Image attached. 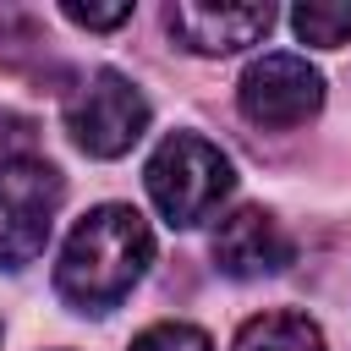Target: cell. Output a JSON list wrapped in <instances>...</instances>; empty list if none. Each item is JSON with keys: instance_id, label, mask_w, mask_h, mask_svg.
<instances>
[{"instance_id": "cell-1", "label": "cell", "mask_w": 351, "mask_h": 351, "mask_svg": "<svg viewBox=\"0 0 351 351\" xmlns=\"http://www.w3.org/2000/svg\"><path fill=\"white\" fill-rule=\"evenodd\" d=\"M148 263H154L148 219L132 203H99L71 225L55 258V291L71 313H110L137 291Z\"/></svg>"}, {"instance_id": "cell-2", "label": "cell", "mask_w": 351, "mask_h": 351, "mask_svg": "<svg viewBox=\"0 0 351 351\" xmlns=\"http://www.w3.org/2000/svg\"><path fill=\"white\" fill-rule=\"evenodd\" d=\"M143 186H148V197H154V208H159L165 225L192 230V225L214 219L219 203L236 192V170H230L225 148L208 143L203 132H170L148 154Z\"/></svg>"}, {"instance_id": "cell-3", "label": "cell", "mask_w": 351, "mask_h": 351, "mask_svg": "<svg viewBox=\"0 0 351 351\" xmlns=\"http://www.w3.org/2000/svg\"><path fill=\"white\" fill-rule=\"evenodd\" d=\"M66 181L49 159L22 154L0 165V269H27L55 230Z\"/></svg>"}, {"instance_id": "cell-4", "label": "cell", "mask_w": 351, "mask_h": 351, "mask_svg": "<svg viewBox=\"0 0 351 351\" xmlns=\"http://www.w3.org/2000/svg\"><path fill=\"white\" fill-rule=\"evenodd\" d=\"M236 110L263 132H296L324 110V71L307 55H258L236 82Z\"/></svg>"}, {"instance_id": "cell-5", "label": "cell", "mask_w": 351, "mask_h": 351, "mask_svg": "<svg viewBox=\"0 0 351 351\" xmlns=\"http://www.w3.org/2000/svg\"><path fill=\"white\" fill-rule=\"evenodd\" d=\"M66 132L88 159H121L148 132V99L132 77L104 66L66 99Z\"/></svg>"}, {"instance_id": "cell-6", "label": "cell", "mask_w": 351, "mask_h": 351, "mask_svg": "<svg viewBox=\"0 0 351 351\" xmlns=\"http://www.w3.org/2000/svg\"><path fill=\"white\" fill-rule=\"evenodd\" d=\"M208 252H214L219 274H230V280H263V274H280L296 247H291V230L269 208L241 203V208H230L214 225V247Z\"/></svg>"}, {"instance_id": "cell-7", "label": "cell", "mask_w": 351, "mask_h": 351, "mask_svg": "<svg viewBox=\"0 0 351 351\" xmlns=\"http://www.w3.org/2000/svg\"><path fill=\"white\" fill-rule=\"evenodd\" d=\"M165 27L192 55H236L274 27V5H192V0H181L165 11Z\"/></svg>"}, {"instance_id": "cell-8", "label": "cell", "mask_w": 351, "mask_h": 351, "mask_svg": "<svg viewBox=\"0 0 351 351\" xmlns=\"http://www.w3.org/2000/svg\"><path fill=\"white\" fill-rule=\"evenodd\" d=\"M230 351H329L324 346V329L307 318V313H291V307H274V313H258L236 329V346Z\"/></svg>"}, {"instance_id": "cell-9", "label": "cell", "mask_w": 351, "mask_h": 351, "mask_svg": "<svg viewBox=\"0 0 351 351\" xmlns=\"http://www.w3.org/2000/svg\"><path fill=\"white\" fill-rule=\"evenodd\" d=\"M291 27L302 44H318V49H340L351 44V5H329V0H307L291 11Z\"/></svg>"}, {"instance_id": "cell-10", "label": "cell", "mask_w": 351, "mask_h": 351, "mask_svg": "<svg viewBox=\"0 0 351 351\" xmlns=\"http://www.w3.org/2000/svg\"><path fill=\"white\" fill-rule=\"evenodd\" d=\"M132 351H214V340L197 329V324H181V318H165V324H148Z\"/></svg>"}, {"instance_id": "cell-11", "label": "cell", "mask_w": 351, "mask_h": 351, "mask_svg": "<svg viewBox=\"0 0 351 351\" xmlns=\"http://www.w3.org/2000/svg\"><path fill=\"white\" fill-rule=\"evenodd\" d=\"M60 16L77 22V27H88V33H110V27L132 22V5H126V0H121V5H77V0H66Z\"/></svg>"}, {"instance_id": "cell-12", "label": "cell", "mask_w": 351, "mask_h": 351, "mask_svg": "<svg viewBox=\"0 0 351 351\" xmlns=\"http://www.w3.org/2000/svg\"><path fill=\"white\" fill-rule=\"evenodd\" d=\"M22 154H33V126L22 115H0V165L22 159Z\"/></svg>"}]
</instances>
